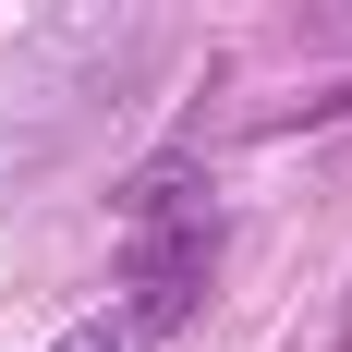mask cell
<instances>
[{"mask_svg": "<svg viewBox=\"0 0 352 352\" xmlns=\"http://www.w3.org/2000/svg\"><path fill=\"white\" fill-rule=\"evenodd\" d=\"M182 304H195V292H158V280H146L134 304H109V316H73L49 352H158V340L182 328Z\"/></svg>", "mask_w": 352, "mask_h": 352, "instance_id": "6da1fadb", "label": "cell"}]
</instances>
